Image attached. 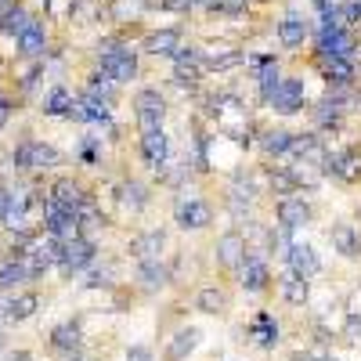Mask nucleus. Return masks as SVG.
Wrapping results in <instances>:
<instances>
[{
    "label": "nucleus",
    "instance_id": "f257e3e1",
    "mask_svg": "<svg viewBox=\"0 0 361 361\" xmlns=\"http://www.w3.org/2000/svg\"><path fill=\"white\" fill-rule=\"evenodd\" d=\"M11 163L18 173H44V170H54L62 166V152L54 145L40 141V137H22L11 152Z\"/></svg>",
    "mask_w": 361,
    "mask_h": 361
},
{
    "label": "nucleus",
    "instance_id": "f03ea898",
    "mask_svg": "<svg viewBox=\"0 0 361 361\" xmlns=\"http://www.w3.org/2000/svg\"><path fill=\"white\" fill-rule=\"evenodd\" d=\"M58 267H62V275H80L94 264V243H90L87 235H76V238H66V243H58Z\"/></svg>",
    "mask_w": 361,
    "mask_h": 361
},
{
    "label": "nucleus",
    "instance_id": "7ed1b4c3",
    "mask_svg": "<svg viewBox=\"0 0 361 361\" xmlns=\"http://www.w3.org/2000/svg\"><path fill=\"white\" fill-rule=\"evenodd\" d=\"M44 209V228L51 238H58V243H66V238H76L80 235V214H73V209H66L62 202H54L51 195L40 202Z\"/></svg>",
    "mask_w": 361,
    "mask_h": 361
},
{
    "label": "nucleus",
    "instance_id": "20e7f679",
    "mask_svg": "<svg viewBox=\"0 0 361 361\" xmlns=\"http://www.w3.org/2000/svg\"><path fill=\"white\" fill-rule=\"evenodd\" d=\"M134 119H137V130H156L163 127V119H166V102L159 90L152 87H145L134 94Z\"/></svg>",
    "mask_w": 361,
    "mask_h": 361
},
{
    "label": "nucleus",
    "instance_id": "39448f33",
    "mask_svg": "<svg viewBox=\"0 0 361 361\" xmlns=\"http://www.w3.org/2000/svg\"><path fill=\"white\" fill-rule=\"evenodd\" d=\"M15 51H18V58H25V62H40V58L47 54V25H44V18H29L25 22V29L15 37Z\"/></svg>",
    "mask_w": 361,
    "mask_h": 361
},
{
    "label": "nucleus",
    "instance_id": "423d86ee",
    "mask_svg": "<svg viewBox=\"0 0 361 361\" xmlns=\"http://www.w3.org/2000/svg\"><path fill=\"white\" fill-rule=\"evenodd\" d=\"M40 307L37 293H0V325H18L25 318H33Z\"/></svg>",
    "mask_w": 361,
    "mask_h": 361
},
{
    "label": "nucleus",
    "instance_id": "0eeeda50",
    "mask_svg": "<svg viewBox=\"0 0 361 361\" xmlns=\"http://www.w3.org/2000/svg\"><path fill=\"white\" fill-rule=\"evenodd\" d=\"M304 98H307L304 80L286 76V80H279V87H275V94L267 98V105L275 109L279 116H293V112H300V109H304Z\"/></svg>",
    "mask_w": 361,
    "mask_h": 361
},
{
    "label": "nucleus",
    "instance_id": "6e6552de",
    "mask_svg": "<svg viewBox=\"0 0 361 361\" xmlns=\"http://www.w3.org/2000/svg\"><path fill=\"white\" fill-rule=\"evenodd\" d=\"M29 209H33V195L25 188H15L4 195V206H0V224L8 231H22L29 224Z\"/></svg>",
    "mask_w": 361,
    "mask_h": 361
},
{
    "label": "nucleus",
    "instance_id": "1a4fd4ad",
    "mask_svg": "<svg viewBox=\"0 0 361 361\" xmlns=\"http://www.w3.org/2000/svg\"><path fill=\"white\" fill-rule=\"evenodd\" d=\"M102 73H109L116 83H130L137 76V54L130 47H109V51H102Z\"/></svg>",
    "mask_w": 361,
    "mask_h": 361
},
{
    "label": "nucleus",
    "instance_id": "9d476101",
    "mask_svg": "<svg viewBox=\"0 0 361 361\" xmlns=\"http://www.w3.org/2000/svg\"><path fill=\"white\" fill-rule=\"evenodd\" d=\"M166 156H170V141H166V130L156 127V130H141V159L148 170H166Z\"/></svg>",
    "mask_w": 361,
    "mask_h": 361
},
{
    "label": "nucleus",
    "instance_id": "9b49d317",
    "mask_svg": "<svg viewBox=\"0 0 361 361\" xmlns=\"http://www.w3.org/2000/svg\"><path fill=\"white\" fill-rule=\"evenodd\" d=\"M51 199L62 202L66 209H73V214H83V209L94 206V202H90V195L83 192V185H80V180H73V177H58L54 185H51Z\"/></svg>",
    "mask_w": 361,
    "mask_h": 361
},
{
    "label": "nucleus",
    "instance_id": "f8f14e48",
    "mask_svg": "<svg viewBox=\"0 0 361 361\" xmlns=\"http://www.w3.org/2000/svg\"><path fill=\"white\" fill-rule=\"evenodd\" d=\"M209 221H214V209H209V202L206 199H180L177 202V224L180 228H192V231H199V228H206Z\"/></svg>",
    "mask_w": 361,
    "mask_h": 361
},
{
    "label": "nucleus",
    "instance_id": "ddd939ff",
    "mask_svg": "<svg viewBox=\"0 0 361 361\" xmlns=\"http://www.w3.org/2000/svg\"><path fill=\"white\" fill-rule=\"evenodd\" d=\"M109 116H112L109 102H102V98H94V94L73 98V109H69V119H76V123H105Z\"/></svg>",
    "mask_w": 361,
    "mask_h": 361
},
{
    "label": "nucleus",
    "instance_id": "4468645a",
    "mask_svg": "<svg viewBox=\"0 0 361 361\" xmlns=\"http://www.w3.org/2000/svg\"><path fill=\"white\" fill-rule=\"evenodd\" d=\"M289 156L304 159V166H325V156H329V152H325L322 137H314V134H293Z\"/></svg>",
    "mask_w": 361,
    "mask_h": 361
},
{
    "label": "nucleus",
    "instance_id": "2eb2a0df",
    "mask_svg": "<svg viewBox=\"0 0 361 361\" xmlns=\"http://www.w3.org/2000/svg\"><path fill=\"white\" fill-rule=\"evenodd\" d=\"M307 221H311V202L296 199V195H286V199L279 202V228L296 231V228H304Z\"/></svg>",
    "mask_w": 361,
    "mask_h": 361
},
{
    "label": "nucleus",
    "instance_id": "dca6fc26",
    "mask_svg": "<svg viewBox=\"0 0 361 361\" xmlns=\"http://www.w3.org/2000/svg\"><path fill=\"white\" fill-rule=\"evenodd\" d=\"M246 253H250V246H246V238L238 235V231L221 235V243H217V260H221L224 267L238 271V267H243V260H246Z\"/></svg>",
    "mask_w": 361,
    "mask_h": 361
},
{
    "label": "nucleus",
    "instance_id": "f3484780",
    "mask_svg": "<svg viewBox=\"0 0 361 361\" xmlns=\"http://www.w3.org/2000/svg\"><path fill=\"white\" fill-rule=\"evenodd\" d=\"M286 260H289V267L296 271V275H304V279H311V275H318V271H322L318 253L311 246H304V243H289L286 246Z\"/></svg>",
    "mask_w": 361,
    "mask_h": 361
},
{
    "label": "nucleus",
    "instance_id": "a211bd4d",
    "mask_svg": "<svg viewBox=\"0 0 361 361\" xmlns=\"http://www.w3.org/2000/svg\"><path fill=\"white\" fill-rule=\"evenodd\" d=\"M307 33H311V22L304 18V15H296V11H289L282 22H279V44L282 47H300V44H304L307 40Z\"/></svg>",
    "mask_w": 361,
    "mask_h": 361
},
{
    "label": "nucleus",
    "instance_id": "6ab92c4d",
    "mask_svg": "<svg viewBox=\"0 0 361 361\" xmlns=\"http://www.w3.org/2000/svg\"><path fill=\"white\" fill-rule=\"evenodd\" d=\"M238 275H243V289H246V293H264L267 282H271L267 264H264L260 257H250V253H246L243 267H238Z\"/></svg>",
    "mask_w": 361,
    "mask_h": 361
},
{
    "label": "nucleus",
    "instance_id": "aec40b11",
    "mask_svg": "<svg viewBox=\"0 0 361 361\" xmlns=\"http://www.w3.org/2000/svg\"><path fill=\"white\" fill-rule=\"evenodd\" d=\"M163 246H166V231L152 228V231H145V235H137V238H134L130 253L145 264V260H159V257H163Z\"/></svg>",
    "mask_w": 361,
    "mask_h": 361
},
{
    "label": "nucleus",
    "instance_id": "412c9836",
    "mask_svg": "<svg viewBox=\"0 0 361 361\" xmlns=\"http://www.w3.org/2000/svg\"><path fill=\"white\" fill-rule=\"evenodd\" d=\"M180 47V33L177 29H156V33H148L145 37V44H141V51L145 54H163V58H173V51Z\"/></svg>",
    "mask_w": 361,
    "mask_h": 361
},
{
    "label": "nucleus",
    "instance_id": "4be33fe9",
    "mask_svg": "<svg viewBox=\"0 0 361 361\" xmlns=\"http://www.w3.org/2000/svg\"><path fill=\"white\" fill-rule=\"evenodd\" d=\"M325 170H333V173H336V177H343V180H357V177H361V152L347 148V152L325 156Z\"/></svg>",
    "mask_w": 361,
    "mask_h": 361
},
{
    "label": "nucleus",
    "instance_id": "5701e85b",
    "mask_svg": "<svg viewBox=\"0 0 361 361\" xmlns=\"http://www.w3.org/2000/svg\"><path fill=\"white\" fill-rule=\"evenodd\" d=\"M29 18H33V15H29V8H25V4H15V0H11V4H4V11H0V37L15 40V37L22 33V29H25V22H29Z\"/></svg>",
    "mask_w": 361,
    "mask_h": 361
},
{
    "label": "nucleus",
    "instance_id": "b1692460",
    "mask_svg": "<svg viewBox=\"0 0 361 361\" xmlns=\"http://www.w3.org/2000/svg\"><path fill=\"white\" fill-rule=\"evenodd\" d=\"M51 347L62 354V350H80L83 347V329L80 322H62L51 329Z\"/></svg>",
    "mask_w": 361,
    "mask_h": 361
},
{
    "label": "nucleus",
    "instance_id": "393cba45",
    "mask_svg": "<svg viewBox=\"0 0 361 361\" xmlns=\"http://www.w3.org/2000/svg\"><path fill=\"white\" fill-rule=\"evenodd\" d=\"M329 243H333V250L343 253V257H357L361 253V235L354 231V224H336L333 231H329Z\"/></svg>",
    "mask_w": 361,
    "mask_h": 361
},
{
    "label": "nucleus",
    "instance_id": "a878e982",
    "mask_svg": "<svg viewBox=\"0 0 361 361\" xmlns=\"http://www.w3.org/2000/svg\"><path fill=\"white\" fill-rule=\"evenodd\" d=\"M322 73H325L329 83H336V87H350V80H354V66H350V58H343V54L322 58Z\"/></svg>",
    "mask_w": 361,
    "mask_h": 361
},
{
    "label": "nucleus",
    "instance_id": "bb28decb",
    "mask_svg": "<svg viewBox=\"0 0 361 361\" xmlns=\"http://www.w3.org/2000/svg\"><path fill=\"white\" fill-rule=\"evenodd\" d=\"M29 279H33V275H29V267L18 257H8L4 264H0V293H11V289H18Z\"/></svg>",
    "mask_w": 361,
    "mask_h": 361
},
{
    "label": "nucleus",
    "instance_id": "cd10ccee",
    "mask_svg": "<svg viewBox=\"0 0 361 361\" xmlns=\"http://www.w3.org/2000/svg\"><path fill=\"white\" fill-rule=\"evenodd\" d=\"M279 286H282V296L289 300V304H296V307H300V304H307V296H311V289H307V279H304V275H296L293 267H289L286 275L279 279Z\"/></svg>",
    "mask_w": 361,
    "mask_h": 361
},
{
    "label": "nucleus",
    "instance_id": "c85d7f7f",
    "mask_svg": "<svg viewBox=\"0 0 361 361\" xmlns=\"http://www.w3.org/2000/svg\"><path fill=\"white\" fill-rule=\"evenodd\" d=\"M69 109H73V94H69L62 83H54L47 94H44L40 112H44V116H69Z\"/></svg>",
    "mask_w": 361,
    "mask_h": 361
},
{
    "label": "nucleus",
    "instance_id": "c756f323",
    "mask_svg": "<svg viewBox=\"0 0 361 361\" xmlns=\"http://www.w3.org/2000/svg\"><path fill=\"white\" fill-rule=\"evenodd\" d=\"M137 282H141L145 293H159V289L166 286V267H163L159 260H145L141 271H137Z\"/></svg>",
    "mask_w": 361,
    "mask_h": 361
},
{
    "label": "nucleus",
    "instance_id": "7c9ffc66",
    "mask_svg": "<svg viewBox=\"0 0 361 361\" xmlns=\"http://www.w3.org/2000/svg\"><path fill=\"white\" fill-rule=\"evenodd\" d=\"M195 347H199V329H180L166 354H170V361H185Z\"/></svg>",
    "mask_w": 361,
    "mask_h": 361
},
{
    "label": "nucleus",
    "instance_id": "2f4dec72",
    "mask_svg": "<svg viewBox=\"0 0 361 361\" xmlns=\"http://www.w3.org/2000/svg\"><path fill=\"white\" fill-rule=\"evenodd\" d=\"M116 192H119V202H123L127 209H134V214L148 206V192H145V185H137V180H123Z\"/></svg>",
    "mask_w": 361,
    "mask_h": 361
},
{
    "label": "nucleus",
    "instance_id": "473e14b6",
    "mask_svg": "<svg viewBox=\"0 0 361 361\" xmlns=\"http://www.w3.org/2000/svg\"><path fill=\"white\" fill-rule=\"evenodd\" d=\"M279 80H282V73H279V62H275V58H267V62L260 66V73H257V87H260V98H264V102H267L271 94H275Z\"/></svg>",
    "mask_w": 361,
    "mask_h": 361
},
{
    "label": "nucleus",
    "instance_id": "72a5a7b5",
    "mask_svg": "<svg viewBox=\"0 0 361 361\" xmlns=\"http://www.w3.org/2000/svg\"><path fill=\"white\" fill-rule=\"evenodd\" d=\"M250 333L257 336V343H260L264 350H271V347L279 343V325H275V318H271V314H260V318L253 322Z\"/></svg>",
    "mask_w": 361,
    "mask_h": 361
},
{
    "label": "nucleus",
    "instance_id": "f704fd0d",
    "mask_svg": "<svg viewBox=\"0 0 361 361\" xmlns=\"http://www.w3.org/2000/svg\"><path fill=\"white\" fill-rule=\"evenodd\" d=\"M195 307H199L202 314H221V311H224V293H221L217 286H206V289H199V296H195Z\"/></svg>",
    "mask_w": 361,
    "mask_h": 361
},
{
    "label": "nucleus",
    "instance_id": "c9c22d12",
    "mask_svg": "<svg viewBox=\"0 0 361 361\" xmlns=\"http://www.w3.org/2000/svg\"><path fill=\"white\" fill-rule=\"evenodd\" d=\"M116 87H119V83H116L109 73H94V76H90V83H87V94H94V98H102V102H109V105H112Z\"/></svg>",
    "mask_w": 361,
    "mask_h": 361
},
{
    "label": "nucleus",
    "instance_id": "e433bc0d",
    "mask_svg": "<svg viewBox=\"0 0 361 361\" xmlns=\"http://www.w3.org/2000/svg\"><path fill=\"white\" fill-rule=\"evenodd\" d=\"M289 145H293V134L289 130H271L260 141V148H264L267 156H289Z\"/></svg>",
    "mask_w": 361,
    "mask_h": 361
},
{
    "label": "nucleus",
    "instance_id": "4c0bfd02",
    "mask_svg": "<svg viewBox=\"0 0 361 361\" xmlns=\"http://www.w3.org/2000/svg\"><path fill=\"white\" fill-rule=\"evenodd\" d=\"M11 112H15V105H11V98L0 90V130H4L8 123H11Z\"/></svg>",
    "mask_w": 361,
    "mask_h": 361
},
{
    "label": "nucleus",
    "instance_id": "58836bf2",
    "mask_svg": "<svg viewBox=\"0 0 361 361\" xmlns=\"http://www.w3.org/2000/svg\"><path fill=\"white\" fill-rule=\"evenodd\" d=\"M127 361H152V350H148V347H130Z\"/></svg>",
    "mask_w": 361,
    "mask_h": 361
},
{
    "label": "nucleus",
    "instance_id": "ea45409f",
    "mask_svg": "<svg viewBox=\"0 0 361 361\" xmlns=\"http://www.w3.org/2000/svg\"><path fill=\"white\" fill-rule=\"evenodd\" d=\"M0 361H33V354H29V350H15V354H0Z\"/></svg>",
    "mask_w": 361,
    "mask_h": 361
},
{
    "label": "nucleus",
    "instance_id": "a19ab883",
    "mask_svg": "<svg viewBox=\"0 0 361 361\" xmlns=\"http://www.w3.org/2000/svg\"><path fill=\"white\" fill-rule=\"evenodd\" d=\"M300 361H336V357H329V354H318V350H307V354H300Z\"/></svg>",
    "mask_w": 361,
    "mask_h": 361
},
{
    "label": "nucleus",
    "instance_id": "79ce46f5",
    "mask_svg": "<svg viewBox=\"0 0 361 361\" xmlns=\"http://www.w3.org/2000/svg\"><path fill=\"white\" fill-rule=\"evenodd\" d=\"M58 361H87L80 350H62V354H58Z\"/></svg>",
    "mask_w": 361,
    "mask_h": 361
},
{
    "label": "nucleus",
    "instance_id": "37998d69",
    "mask_svg": "<svg viewBox=\"0 0 361 361\" xmlns=\"http://www.w3.org/2000/svg\"><path fill=\"white\" fill-rule=\"evenodd\" d=\"M192 8H209V0H188Z\"/></svg>",
    "mask_w": 361,
    "mask_h": 361
},
{
    "label": "nucleus",
    "instance_id": "c03bdc74",
    "mask_svg": "<svg viewBox=\"0 0 361 361\" xmlns=\"http://www.w3.org/2000/svg\"><path fill=\"white\" fill-rule=\"evenodd\" d=\"M8 350V340H4V333H0V354H4Z\"/></svg>",
    "mask_w": 361,
    "mask_h": 361
},
{
    "label": "nucleus",
    "instance_id": "a18cd8bd",
    "mask_svg": "<svg viewBox=\"0 0 361 361\" xmlns=\"http://www.w3.org/2000/svg\"><path fill=\"white\" fill-rule=\"evenodd\" d=\"M4 195H8V188H4V185H0V206H4Z\"/></svg>",
    "mask_w": 361,
    "mask_h": 361
},
{
    "label": "nucleus",
    "instance_id": "49530a36",
    "mask_svg": "<svg viewBox=\"0 0 361 361\" xmlns=\"http://www.w3.org/2000/svg\"><path fill=\"white\" fill-rule=\"evenodd\" d=\"M0 4H11V0H0Z\"/></svg>",
    "mask_w": 361,
    "mask_h": 361
}]
</instances>
